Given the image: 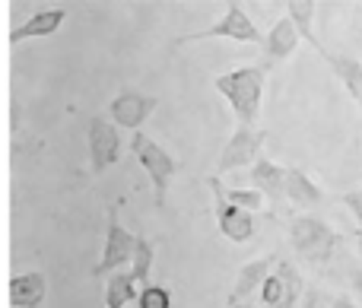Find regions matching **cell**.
Here are the masks:
<instances>
[{"label": "cell", "mask_w": 362, "mask_h": 308, "mask_svg": "<svg viewBox=\"0 0 362 308\" xmlns=\"http://www.w3.org/2000/svg\"><path fill=\"white\" fill-rule=\"evenodd\" d=\"M131 156L137 159L140 169L150 175V182H153V203L163 210L165 201H169L172 178H175L178 169H181L178 159L172 156L163 143H156V140H153L150 134H144V131H137L131 137Z\"/></svg>", "instance_id": "obj_3"}, {"label": "cell", "mask_w": 362, "mask_h": 308, "mask_svg": "<svg viewBox=\"0 0 362 308\" xmlns=\"http://www.w3.org/2000/svg\"><path fill=\"white\" fill-rule=\"evenodd\" d=\"M134 245L137 235H131L118 220V207L108 210V232H105V248H102V261L95 264V277H112L118 271H127L134 258Z\"/></svg>", "instance_id": "obj_6"}, {"label": "cell", "mask_w": 362, "mask_h": 308, "mask_svg": "<svg viewBox=\"0 0 362 308\" xmlns=\"http://www.w3.org/2000/svg\"><path fill=\"white\" fill-rule=\"evenodd\" d=\"M45 296H48V280L45 273L29 271V273H16L10 280V305L13 308H42Z\"/></svg>", "instance_id": "obj_14"}, {"label": "cell", "mask_w": 362, "mask_h": 308, "mask_svg": "<svg viewBox=\"0 0 362 308\" xmlns=\"http://www.w3.org/2000/svg\"><path fill=\"white\" fill-rule=\"evenodd\" d=\"M321 57H325V64L334 70V76L344 83V89L350 93V99L362 108V61L359 57L334 54V51H327V48L321 51Z\"/></svg>", "instance_id": "obj_15"}, {"label": "cell", "mask_w": 362, "mask_h": 308, "mask_svg": "<svg viewBox=\"0 0 362 308\" xmlns=\"http://www.w3.org/2000/svg\"><path fill=\"white\" fill-rule=\"evenodd\" d=\"M153 258H156V245H153L150 239H140V235H137V245H134V258H131L127 273H131V280L140 286V290H144V286H150Z\"/></svg>", "instance_id": "obj_19"}, {"label": "cell", "mask_w": 362, "mask_h": 308, "mask_svg": "<svg viewBox=\"0 0 362 308\" xmlns=\"http://www.w3.org/2000/svg\"><path fill=\"white\" fill-rule=\"evenodd\" d=\"M283 191H286V201L296 207H315V203L325 201V191L296 165H286V188Z\"/></svg>", "instance_id": "obj_16"}, {"label": "cell", "mask_w": 362, "mask_h": 308, "mask_svg": "<svg viewBox=\"0 0 362 308\" xmlns=\"http://www.w3.org/2000/svg\"><path fill=\"white\" fill-rule=\"evenodd\" d=\"M206 38H229V42H238V45H264V35L257 32V25L251 23V16L238 4H229L226 13L213 25H206L204 32H187V35H181L175 45L206 42Z\"/></svg>", "instance_id": "obj_4"}, {"label": "cell", "mask_w": 362, "mask_h": 308, "mask_svg": "<svg viewBox=\"0 0 362 308\" xmlns=\"http://www.w3.org/2000/svg\"><path fill=\"white\" fill-rule=\"evenodd\" d=\"M232 308H261V302H251V299H248V302H238V305H232Z\"/></svg>", "instance_id": "obj_26"}, {"label": "cell", "mask_w": 362, "mask_h": 308, "mask_svg": "<svg viewBox=\"0 0 362 308\" xmlns=\"http://www.w3.org/2000/svg\"><path fill=\"white\" fill-rule=\"evenodd\" d=\"M299 308H331V296H327L321 286H308L305 296H302Z\"/></svg>", "instance_id": "obj_22"}, {"label": "cell", "mask_w": 362, "mask_h": 308, "mask_svg": "<svg viewBox=\"0 0 362 308\" xmlns=\"http://www.w3.org/2000/svg\"><path fill=\"white\" fill-rule=\"evenodd\" d=\"M286 16L293 19L299 38H305V42L321 54V51H325V45H321L318 35H315V4H308V0H296V4H289Z\"/></svg>", "instance_id": "obj_18"}, {"label": "cell", "mask_w": 362, "mask_h": 308, "mask_svg": "<svg viewBox=\"0 0 362 308\" xmlns=\"http://www.w3.org/2000/svg\"><path fill=\"white\" fill-rule=\"evenodd\" d=\"M251 188H257L264 197H267V203H283L286 201V165L274 162V159L261 156L255 165H251Z\"/></svg>", "instance_id": "obj_11"}, {"label": "cell", "mask_w": 362, "mask_h": 308, "mask_svg": "<svg viewBox=\"0 0 362 308\" xmlns=\"http://www.w3.org/2000/svg\"><path fill=\"white\" fill-rule=\"evenodd\" d=\"M276 267V254H264V258H255L238 271L235 283H232V292H229V305H238V302H248L255 292H261L264 280L274 273Z\"/></svg>", "instance_id": "obj_10"}, {"label": "cell", "mask_w": 362, "mask_h": 308, "mask_svg": "<svg viewBox=\"0 0 362 308\" xmlns=\"http://www.w3.org/2000/svg\"><path fill=\"white\" fill-rule=\"evenodd\" d=\"M264 80H267V67H261V64L226 70V73H219L213 80V89L229 102L232 114H235V121L242 127H255L257 114H261Z\"/></svg>", "instance_id": "obj_1"}, {"label": "cell", "mask_w": 362, "mask_h": 308, "mask_svg": "<svg viewBox=\"0 0 362 308\" xmlns=\"http://www.w3.org/2000/svg\"><path fill=\"white\" fill-rule=\"evenodd\" d=\"M137 292L140 286L134 283L127 271L105 277V308H127L131 302H137Z\"/></svg>", "instance_id": "obj_17"}, {"label": "cell", "mask_w": 362, "mask_h": 308, "mask_svg": "<svg viewBox=\"0 0 362 308\" xmlns=\"http://www.w3.org/2000/svg\"><path fill=\"white\" fill-rule=\"evenodd\" d=\"M267 143V131L261 127H235L229 140H226L223 153H219V162H216V172L226 175V172H235V169H248L261 159V150Z\"/></svg>", "instance_id": "obj_5"}, {"label": "cell", "mask_w": 362, "mask_h": 308, "mask_svg": "<svg viewBox=\"0 0 362 308\" xmlns=\"http://www.w3.org/2000/svg\"><path fill=\"white\" fill-rule=\"evenodd\" d=\"M206 184H210V191H213V216H216L219 232H223L232 245H245V242L255 239V216L238 210V207H232V203L226 201L223 182H219L216 175L206 178Z\"/></svg>", "instance_id": "obj_7"}, {"label": "cell", "mask_w": 362, "mask_h": 308, "mask_svg": "<svg viewBox=\"0 0 362 308\" xmlns=\"http://www.w3.org/2000/svg\"><path fill=\"white\" fill-rule=\"evenodd\" d=\"M159 99L156 95H144V93H134V89H124L112 99L108 105V114H112V124L115 127H127V131L137 134L144 127V121L156 112Z\"/></svg>", "instance_id": "obj_9"}, {"label": "cell", "mask_w": 362, "mask_h": 308, "mask_svg": "<svg viewBox=\"0 0 362 308\" xmlns=\"http://www.w3.org/2000/svg\"><path fill=\"white\" fill-rule=\"evenodd\" d=\"M223 197L232 203V207L245 210V213H251V216L261 213V210L267 207V197H264L257 188H251V184H248V188H226V184H223Z\"/></svg>", "instance_id": "obj_20"}, {"label": "cell", "mask_w": 362, "mask_h": 308, "mask_svg": "<svg viewBox=\"0 0 362 308\" xmlns=\"http://www.w3.org/2000/svg\"><path fill=\"white\" fill-rule=\"evenodd\" d=\"M331 308H359V305L353 302V299L346 296V292H340V296H334V299H331Z\"/></svg>", "instance_id": "obj_24"}, {"label": "cell", "mask_w": 362, "mask_h": 308, "mask_svg": "<svg viewBox=\"0 0 362 308\" xmlns=\"http://www.w3.org/2000/svg\"><path fill=\"white\" fill-rule=\"evenodd\" d=\"M86 143H89V165H93L95 175H102L121 159V134L112 124V118H99V114L89 118Z\"/></svg>", "instance_id": "obj_8"}, {"label": "cell", "mask_w": 362, "mask_h": 308, "mask_svg": "<svg viewBox=\"0 0 362 308\" xmlns=\"http://www.w3.org/2000/svg\"><path fill=\"white\" fill-rule=\"evenodd\" d=\"M353 290H356L359 296H362V271H356V273H353Z\"/></svg>", "instance_id": "obj_25"}, {"label": "cell", "mask_w": 362, "mask_h": 308, "mask_svg": "<svg viewBox=\"0 0 362 308\" xmlns=\"http://www.w3.org/2000/svg\"><path fill=\"white\" fill-rule=\"evenodd\" d=\"M226 308H232V305H229V302H226Z\"/></svg>", "instance_id": "obj_28"}, {"label": "cell", "mask_w": 362, "mask_h": 308, "mask_svg": "<svg viewBox=\"0 0 362 308\" xmlns=\"http://www.w3.org/2000/svg\"><path fill=\"white\" fill-rule=\"evenodd\" d=\"M64 19H67V10H57V6H51V10H38L32 13L25 23H19L16 29L10 32V45H19V42H32V38H48L54 35L57 29L64 25Z\"/></svg>", "instance_id": "obj_13"}, {"label": "cell", "mask_w": 362, "mask_h": 308, "mask_svg": "<svg viewBox=\"0 0 362 308\" xmlns=\"http://www.w3.org/2000/svg\"><path fill=\"white\" fill-rule=\"evenodd\" d=\"M137 308H172V292L169 286L150 283L137 292Z\"/></svg>", "instance_id": "obj_21"}, {"label": "cell", "mask_w": 362, "mask_h": 308, "mask_svg": "<svg viewBox=\"0 0 362 308\" xmlns=\"http://www.w3.org/2000/svg\"><path fill=\"white\" fill-rule=\"evenodd\" d=\"M289 245H293V251L299 254L305 264L325 267V264H331L334 254H337L340 235L327 220L312 216V213H302L289 223Z\"/></svg>", "instance_id": "obj_2"}, {"label": "cell", "mask_w": 362, "mask_h": 308, "mask_svg": "<svg viewBox=\"0 0 362 308\" xmlns=\"http://www.w3.org/2000/svg\"><path fill=\"white\" fill-rule=\"evenodd\" d=\"M356 251H359V258H362V226L356 229Z\"/></svg>", "instance_id": "obj_27"}, {"label": "cell", "mask_w": 362, "mask_h": 308, "mask_svg": "<svg viewBox=\"0 0 362 308\" xmlns=\"http://www.w3.org/2000/svg\"><path fill=\"white\" fill-rule=\"evenodd\" d=\"M299 32H296L293 19L289 16H280L274 25H270V32L264 35V54H267V67H274V64L286 61L289 54H293L296 48H299Z\"/></svg>", "instance_id": "obj_12"}, {"label": "cell", "mask_w": 362, "mask_h": 308, "mask_svg": "<svg viewBox=\"0 0 362 308\" xmlns=\"http://www.w3.org/2000/svg\"><path fill=\"white\" fill-rule=\"evenodd\" d=\"M340 203H344L346 210L353 213V220L362 226V188H356V191H346L344 197H340Z\"/></svg>", "instance_id": "obj_23"}]
</instances>
